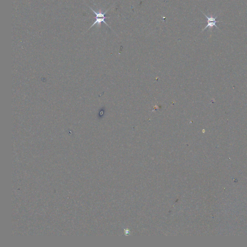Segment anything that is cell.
Returning a JSON list of instances; mask_svg holds the SVG:
<instances>
[{"label": "cell", "mask_w": 247, "mask_h": 247, "mask_svg": "<svg viewBox=\"0 0 247 247\" xmlns=\"http://www.w3.org/2000/svg\"><path fill=\"white\" fill-rule=\"evenodd\" d=\"M90 8L92 10V11L96 15V17H95V19H96L95 22H94V23L93 24L92 26H91L90 28V29L93 26L96 25V24H98V25H101V23H102V22L104 23L106 25L108 26V27H110L109 26L108 24H107L106 23V22L105 21V19H107V18H110V17H105V14L107 13V11L109 10V9L107 10L106 12H105V13H102L100 10V11H99V13H97L96 11H94V10L92 9V8H91V7H90Z\"/></svg>", "instance_id": "cell-1"}, {"label": "cell", "mask_w": 247, "mask_h": 247, "mask_svg": "<svg viewBox=\"0 0 247 247\" xmlns=\"http://www.w3.org/2000/svg\"><path fill=\"white\" fill-rule=\"evenodd\" d=\"M201 12L203 13V14L204 15V16L206 17V19H207V22H208V25H206V27H205V28L203 29L202 31H203L205 29H206L207 28H210V29H211L213 28V27L215 26V27L217 28L218 29V27H217V26L216 25V23L217 22H222V21H216V19L217 18L218 16H217L216 17H208V16H206V15H205L204 13H203V12L202 11H201Z\"/></svg>", "instance_id": "cell-2"}]
</instances>
